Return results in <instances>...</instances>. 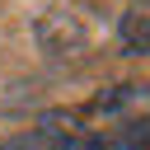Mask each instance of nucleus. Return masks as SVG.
Wrapping results in <instances>:
<instances>
[{
    "mask_svg": "<svg viewBox=\"0 0 150 150\" xmlns=\"http://www.w3.org/2000/svg\"><path fill=\"white\" fill-rule=\"evenodd\" d=\"M122 38H127V52H150V19L131 14L122 23Z\"/></svg>",
    "mask_w": 150,
    "mask_h": 150,
    "instance_id": "f257e3e1",
    "label": "nucleus"
}]
</instances>
